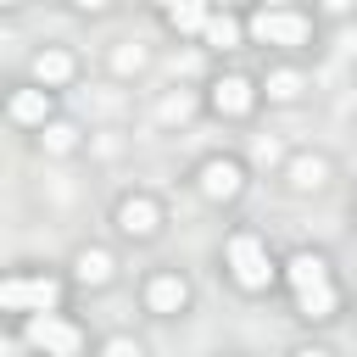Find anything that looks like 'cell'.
<instances>
[{"mask_svg":"<svg viewBox=\"0 0 357 357\" xmlns=\"http://www.w3.org/2000/svg\"><path fill=\"white\" fill-rule=\"evenodd\" d=\"M245 33L257 39V45H307V33H312V22L301 17V11H290V6H262L251 22H245Z\"/></svg>","mask_w":357,"mask_h":357,"instance_id":"1","label":"cell"},{"mask_svg":"<svg viewBox=\"0 0 357 357\" xmlns=\"http://www.w3.org/2000/svg\"><path fill=\"white\" fill-rule=\"evenodd\" d=\"M229 268H234V279L245 290H268L273 284V262H268V245L257 234H234L229 240Z\"/></svg>","mask_w":357,"mask_h":357,"instance_id":"2","label":"cell"},{"mask_svg":"<svg viewBox=\"0 0 357 357\" xmlns=\"http://www.w3.org/2000/svg\"><path fill=\"white\" fill-rule=\"evenodd\" d=\"M56 301H61V284L50 273H39V279H6L0 284V307L6 312H50Z\"/></svg>","mask_w":357,"mask_h":357,"instance_id":"3","label":"cell"},{"mask_svg":"<svg viewBox=\"0 0 357 357\" xmlns=\"http://www.w3.org/2000/svg\"><path fill=\"white\" fill-rule=\"evenodd\" d=\"M28 340H33L39 351H56V357H73V351L84 346V335H78L73 324L50 318V312H28Z\"/></svg>","mask_w":357,"mask_h":357,"instance_id":"4","label":"cell"},{"mask_svg":"<svg viewBox=\"0 0 357 357\" xmlns=\"http://www.w3.org/2000/svg\"><path fill=\"white\" fill-rule=\"evenodd\" d=\"M212 106H218L223 117H245V112L257 106V89H251V78H240V73L218 78V84H212Z\"/></svg>","mask_w":357,"mask_h":357,"instance_id":"5","label":"cell"},{"mask_svg":"<svg viewBox=\"0 0 357 357\" xmlns=\"http://www.w3.org/2000/svg\"><path fill=\"white\" fill-rule=\"evenodd\" d=\"M240 184H245V173H240V162H229V156H218V162L201 167V195H206V201H229V195H240Z\"/></svg>","mask_w":357,"mask_h":357,"instance_id":"6","label":"cell"},{"mask_svg":"<svg viewBox=\"0 0 357 357\" xmlns=\"http://www.w3.org/2000/svg\"><path fill=\"white\" fill-rule=\"evenodd\" d=\"M145 301H151V312L167 318V312H178V307L190 301V284H184L178 273H156V279L145 284Z\"/></svg>","mask_w":357,"mask_h":357,"instance_id":"7","label":"cell"},{"mask_svg":"<svg viewBox=\"0 0 357 357\" xmlns=\"http://www.w3.org/2000/svg\"><path fill=\"white\" fill-rule=\"evenodd\" d=\"M117 229L123 234H156V201H145V195H128L123 206H117Z\"/></svg>","mask_w":357,"mask_h":357,"instance_id":"8","label":"cell"},{"mask_svg":"<svg viewBox=\"0 0 357 357\" xmlns=\"http://www.w3.org/2000/svg\"><path fill=\"white\" fill-rule=\"evenodd\" d=\"M335 301H340V296H335V284H329V279H318V284H301V290H296L301 318H329V312H335Z\"/></svg>","mask_w":357,"mask_h":357,"instance_id":"9","label":"cell"},{"mask_svg":"<svg viewBox=\"0 0 357 357\" xmlns=\"http://www.w3.org/2000/svg\"><path fill=\"white\" fill-rule=\"evenodd\" d=\"M33 78H39L45 89L67 84V78H73V56H67V50H39V56H33Z\"/></svg>","mask_w":357,"mask_h":357,"instance_id":"10","label":"cell"},{"mask_svg":"<svg viewBox=\"0 0 357 357\" xmlns=\"http://www.w3.org/2000/svg\"><path fill=\"white\" fill-rule=\"evenodd\" d=\"M284 279H290V290L318 284V279H329V262H324L318 251H301V257H290V262H284Z\"/></svg>","mask_w":357,"mask_h":357,"instance_id":"11","label":"cell"},{"mask_svg":"<svg viewBox=\"0 0 357 357\" xmlns=\"http://www.w3.org/2000/svg\"><path fill=\"white\" fill-rule=\"evenodd\" d=\"M206 0H178V6H167V28L173 33H201L206 28Z\"/></svg>","mask_w":357,"mask_h":357,"instance_id":"12","label":"cell"},{"mask_svg":"<svg viewBox=\"0 0 357 357\" xmlns=\"http://www.w3.org/2000/svg\"><path fill=\"white\" fill-rule=\"evenodd\" d=\"M45 112H50V89H17L11 95V117L17 123H45Z\"/></svg>","mask_w":357,"mask_h":357,"instance_id":"13","label":"cell"},{"mask_svg":"<svg viewBox=\"0 0 357 357\" xmlns=\"http://www.w3.org/2000/svg\"><path fill=\"white\" fill-rule=\"evenodd\" d=\"M201 39L212 45V50H234L240 45V22L223 11V17H206V28H201Z\"/></svg>","mask_w":357,"mask_h":357,"instance_id":"14","label":"cell"},{"mask_svg":"<svg viewBox=\"0 0 357 357\" xmlns=\"http://www.w3.org/2000/svg\"><path fill=\"white\" fill-rule=\"evenodd\" d=\"M78 279H84V284H106V279H112V257H106V251H84V257H78Z\"/></svg>","mask_w":357,"mask_h":357,"instance_id":"15","label":"cell"},{"mask_svg":"<svg viewBox=\"0 0 357 357\" xmlns=\"http://www.w3.org/2000/svg\"><path fill=\"white\" fill-rule=\"evenodd\" d=\"M290 184H296V190H318V184H324V162H318V156H301V162L290 167Z\"/></svg>","mask_w":357,"mask_h":357,"instance_id":"16","label":"cell"},{"mask_svg":"<svg viewBox=\"0 0 357 357\" xmlns=\"http://www.w3.org/2000/svg\"><path fill=\"white\" fill-rule=\"evenodd\" d=\"M73 145H78V128H73V123H50V128H45V151H56V156H67Z\"/></svg>","mask_w":357,"mask_h":357,"instance_id":"17","label":"cell"},{"mask_svg":"<svg viewBox=\"0 0 357 357\" xmlns=\"http://www.w3.org/2000/svg\"><path fill=\"white\" fill-rule=\"evenodd\" d=\"M268 95H273V100H296V95H301V78H296V73H273V78H268Z\"/></svg>","mask_w":357,"mask_h":357,"instance_id":"18","label":"cell"},{"mask_svg":"<svg viewBox=\"0 0 357 357\" xmlns=\"http://www.w3.org/2000/svg\"><path fill=\"white\" fill-rule=\"evenodd\" d=\"M324 11H335V17H340V11H351V0H324Z\"/></svg>","mask_w":357,"mask_h":357,"instance_id":"19","label":"cell"},{"mask_svg":"<svg viewBox=\"0 0 357 357\" xmlns=\"http://www.w3.org/2000/svg\"><path fill=\"white\" fill-rule=\"evenodd\" d=\"M73 6H84V11H100V6H112V0H73Z\"/></svg>","mask_w":357,"mask_h":357,"instance_id":"20","label":"cell"},{"mask_svg":"<svg viewBox=\"0 0 357 357\" xmlns=\"http://www.w3.org/2000/svg\"><path fill=\"white\" fill-rule=\"evenodd\" d=\"M262 6H290V0H262Z\"/></svg>","mask_w":357,"mask_h":357,"instance_id":"21","label":"cell"},{"mask_svg":"<svg viewBox=\"0 0 357 357\" xmlns=\"http://www.w3.org/2000/svg\"><path fill=\"white\" fill-rule=\"evenodd\" d=\"M156 6H178V0H156Z\"/></svg>","mask_w":357,"mask_h":357,"instance_id":"22","label":"cell"},{"mask_svg":"<svg viewBox=\"0 0 357 357\" xmlns=\"http://www.w3.org/2000/svg\"><path fill=\"white\" fill-rule=\"evenodd\" d=\"M6 6H22V0H6Z\"/></svg>","mask_w":357,"mask_h":357,"instance_id":"23","label":"cell"}]
</instances>
